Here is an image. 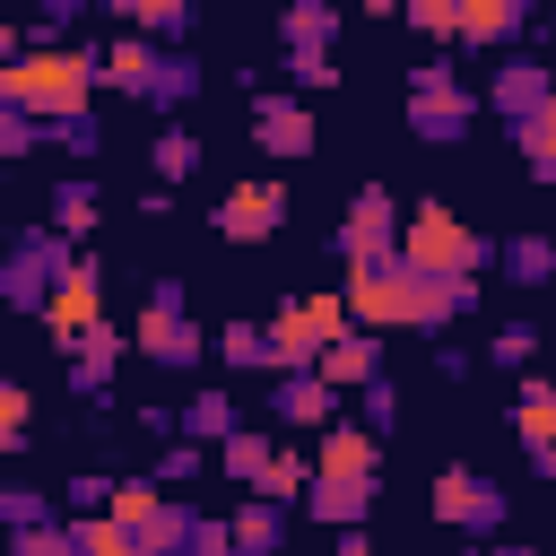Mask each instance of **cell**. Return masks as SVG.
Wrapping results in <instances>:
<instances>
[{
	"mask_svg": "<svg viewBox=\"0 0 556 556\" xmlns=\"http://www.w3.org/2000/svg\"><path fill=\"white\" fill-rule=\"evenodd\" d=\"M87 96H96V52H78V43H70V52H61V43H52V52L26 43L17 61H0V104H17V113H35V122L78 113Z\"/></svg>",
	"mask_w": 556,
	"mask_h": 556,
	"instance_id": "6da1fadb",
	"label": "cell"
},
{
	"mask_svg": "<svg viewBox=\"0 0 556 556\" xmlns=\"http://www.w3.org/2000/svg\"><path fill=\"white\" fill-rule=\"evenodd\" d=\"M400 261L426 278H478V269H495V243L478 226H460L443 200H417V208H400Z\"/></svg>",
	"mask_w": 556,
	"mask_h": 556,
	"instance_id": "7a4b0ae2",
	"label": "cell"
},
{
	"mask_svg": "<svg viewBox=\"0 0 556 556\" xmlns=\"http://www.w3.org/2000/svg\"><path fill=\"white\" fill-rule=\"evenodd\" d=\"M469 130H478V96L460 87V61H452V52L417 61V70H408V139H426V148H460Z\"/></svg>",
	"mask_w": 556,
	"mask_h": 556,
	"instance_id": "3957f363",
	"label": "cell"
},
{
	"mask_svg": "<svg viewBox=\"0 0 556 556\" xmlns=\"http://www.w3.org/2000/svg\"><path fill=\"white\" fill-rule=\"evenodd\" d=\"M130 348H139L148 365H165V374H191V365L208 356V339H200V321H191V295H182V278H156V287H148Z\"/></svg>",
	"mask_w": 556,
	"mask_h": 556,
	"instance_id": "277c9868",
	"label": "cell"
},
{
	"mask_svg": "<svg viewBox=\"0 0 556 556\" xmlns=\"http://www.w3.org/2000/svg\"><path fill=\"white\" fill-rule=\"evenodd\" d=\"M61 269H70V235H52V226L9 235V243H0V304L43 313V295L61 287Z\"/></svg>",
	"mask_w": 556,
	"mask_h": 556,
	"instance_id": "5b68a950",
	"label": "cell"
},
{
	"mask_svg": "<svg viewBox=\"0 0 556 556\" xmlns=\"http://www.w3.org/2000/svg\"><path fill=\"white\" fill-rule=\"evenodd\" d=\"M408 261L400 252H382V261H348V287H339V304H348V321L356 330H408Z\"/></svg>",
	"mask_w": 556,
	"mask_h": 556,
	"instance_id": "8992f818",
	"label": "cell"
},
{
	"mask_svg": "<svg viewBox=\"0 0 556 556\" xmlns=\"http://www.w3.org/2000/svg\"><path fill=\"white\" fill-rule=\"evenodd\" d=\"M269 330V365L278 374H304L339 330H348V304L339 295H295V304H278V321H261Z\"/></svg>",
	"mask_w": 556,
	"mask_h": 556,
	"instance_id": "52a82bcc",
	"label": "cell"
},
{
	"mask_svg": "<svg viewBox=\"0 0 556 556\" xmlns=\"http://www.w3.org/2000/svg\"><path fill=\"white\" fill-rule=\"evenodd\" d=\"M96 321H104V261H96V252H70L61 287L43 295V330H52V348H70V339L96 330Z\"/></svg>",
	"mask_w": 556,
	"mask_h": 556,
	"instance_id": "ba28073f",
	"label": "cell"
},
{
	"mask_svg": "<svg viewBox=\"0 0 556 556\" xmlns=\"http://www.w3.org/2000/svg\"><path fill=\"white\" fill-rule=\"evenodd\" d=\"M504 513H513V495H504L495 478H478V469H460V460L434 478V521H452V530H469V539H495Z\"/></svg>",
	"mask_w": 556,
	"mask_h": 556,
	"instance_id": "9c48e42d",
	"label": "cell"
},
{
	"mask_svg": "<svg viewBox=\"0 0 556 556\" xmlns=\"http://www.w3.org/2000/svg\"><path fill=\"white\" fill-rule=\"evenodd\" d=\"M330 252H339V261H382V252H400V200H391L382 182H365V191L348 200V217L330 226Z\"/></svg>",
	"mask_w": 556,
	"mask_h": 556,
	"instance_id": "30bf717a",
	"label": "cell"
},
{
	"mask_svg": "<svg viewBox=\"0 0 556 556\" xmlns=\"http://www.w3.org/2000/svg\"><path fill=\"white\" fill-rule=\"evenodd\" d=\"M252 139H261L269 156H313V148H321L313 104H304L295 87H252Z\"/></svg>",
	"mask_w": 556,
	"mask_h": 556,
	"instance_id": "8fae6325",
	"label": "cell"
},
{
	"mask_svg": "<svg viewBox=\"0 0 556 556\" xmlns=\"http://www.w3.org/2000/svg\"><path fill=\"white\" fill-rule=\"evenodd\" d=\"M61 356H70V400L104 408V400H113V374H122V356H130V330L96 321V330H78V339H70Z\"/></svg>",
	"mask_w": 556,
	"mask_h": 556,
	"instance_id": "7c38bea8",
	"label": "cell"
},
{
	"mask_svg": "<svg viewBox=\"0 0 556 556\" xmlns=\"http://www.w3.org/2000/svg\"><path fill=\"white\" fill-rule=\"evenodd\" d=\"M547 96H556V70H547L539 52H513V61H504V70L486 78V113H495L504 130H521V122H530V113H539Z\"/></svg>",
	"mask_w": 556,
	"mask_h": 556,
	"instance_id": "4fadbf2b",
	"label": "cell"
},
{
	"mask_svg": "<svg viewBox=\"0 0 556 556\" xmlns=\"http://www.w3.org/2000/svg\"><path fill=\"white\" fill-rule=\"evenodd\" d=\"M208 226H217L226 243H269V235L287 226V191H278V182H235V191L208 208Z\"/></svg>",
	"mask_w": 556,
	"mask_h": 556,
	"instance_id": "5bb4252c",
	"label": "cell"
},
{
	"mask_svg": "<svg viewBox=\"0 0 556 556\" xmlns=\"http://www.w3.org/2000/svg\"><path fill=\"white\" fill-rule=\"evenodd\" d=\"M156 70H165V43H156V35H122V43L96 52V87H113V96H130V104L156 96Z\"/></svg>",
	"mask_w": 556,
	"mask_h": 556,
	"instance_id": "9a60e30c",
	"label": "cell"
},
{
	"mask_svg": "<svg viewBox=\"0 0 556 556\" xmlns=\"http://www.w3.org/2000/svg\"><path fill=\"white\" fill-rule=\"evenodd\" d=\"M539 26V0H452V43L486 52V43H513Z\"/></svg>",
	"mask_w": 556,
	"mask_h": 556,
	"instance_id": "2e32d148",
	"label": "cell"
},
{
	"mask_svg": "<svg viewBox=\"0 0 556 556\" xmlns=\"http://www.w3.org/2000/svg\"><path fill=\"white\" fill-rule=\"evenodd\" d=\"M339 408H348V391H330L313 365L304 374H269V417L278 426H330Z\"/></svg>",
	"mask_w": 556,
	"mask_h": 556,
	"instance_id": "e0dca14e",
	"label": "cell"
},
{
	"mask_svg": "<svg viewBox=\"0 0 556 556\" xmlns=\"http://www.w3.org/2000/svg\"><path fill=\"white\" fill-rule=\"evenodd\" d=\"M313 469H330V478H374V469H382V434H374V426H356V417L339 408V417L321 426Z\"/></svg>",
	"mask_w": 556,
	"mask_h": 556,
	"instance_id": "ac0fdd59",
	"label": "cell"
},
{
	"mask_svg": "<svg viewBox=\"0 0 556 556\" xmlns=\"http://www.w3.org/2000/svg\"><path fill=\"white\" fill-rule=\"evenodd\" d=\"M513 434H521L530 469H547V460H556V382H547V374H521V400H513Z\"/></svg>",
	"mask_w": 556,
	"mask_h": 556,
	"instance_id": "d6986e66",
	"label": "cell"
},
{
	"mask_svg": "<svg viewBox=\"0 0 556 556\" xmlns=\"http://www.w3.org/2000/svg\"><path fill=\"white\" fill-rule=\"evenodd\" d=\"M321 530H348V521H365L374 513V478H330V469H313V486L295 495Z\"/></svg>",
	"mask_w": 556,
	"mask_h": 556,
	"instance_id": "ffe728a7",
	"label": "cell"
},
{
	"mask_svg": "<svg viewBox=\"0 0 556 556\" xmlns=\"http://www.w3.org/2000/svg\"><path fill=\"white\" fill-rule=\"evenodd\" d=\"M226 539H235V556H287V504L278 495H243L226 513Z\"/></svg>",
	"mask_w": 556,
	"mask_h": 556,
	"instance_id": "44dd1931",
	"label": "cell"
},
{
	"mask_svg": "<svg viewBox=\"0 0 556 556\" xmlns=\"http://www.w3.org/2000/svg\"><path fill=\"white\" fill-rule=\"evenodd\" d=\"M313 374H321L330 391H356L365 374H382V330H339V339L313 356Z\"/></svg>",
	"mask_w": 556,
	"mask_h": 556,
	"instance_id": "7402d4cb",
	"label": "cell"
},
{
	"mask_svg": "<svg viewBox=\"0 0 556 556\" xmlns=\"http://www.w3.org/2000/svg\"><path fill=\"white\" fill-rule=\"evenodd\" d=\"M104 17H122L130 35H156V43H182L200 26V0H96Z\"/></svg>",
	"mask_w": 556,
	"mask_h": 556,
	"instance_id": "603a6c76",
	"label": "cell"
},
{
	"mask_svg": "<svg viewBox=\"0 0 556 556\" xmlns=\"http://www.w3.org/2000/svg\"><path fill=\"white\" fill-rule=\"evenodd\" d=\"M495 278L504 287H556V235H539V226L530 235H504L495 243Z\"/></svg>",
	"mask_w": 556,
	"mask_h": 556,
	"instance_id": "cb8c5ba5",
	"label": "cell"
},
{
	"mask_svg": "<svg viewBox=\"0 0 556 556\" xmlns=\"http://www.w3.org/2000/svg\"><path fill=\"white\" fill-rule=\"evenodd\" d=\"M278 43L287 52H330L339 43V0H287L278 9Z\"/></svg>",
	"mask_w": 556,
	"mask_h": 556,
	"instance_id": "d4e9b609",
	"label": "cell"
},
{
	"mask_svg": "<svg viewBox=\"0 0 556 556\" xmlns=\"http://www.w3.org/2000/svg\"><path fill=\"white\" fill-rule=\"evenodd\" d=\"M43 226L70 235V243H87V235H96V182H87V174H61L52 200H43Z\"/></svg>",
	"mask_w": 556,
	"mask_h": 556,
	"instance_id": "484cf974",
	"label": "cell"
},
{
	"mask_svg": "<svg viewBox=\"0 0 556 556\" xmlns=\"http://www.w3.org/2000/svg\"><path fill=\"white\" fill-rule=\"evenodd\" d=\"M191 521H200V504H182V495H156V513L130 530V547H148V556H182V547H191Z\"/></svg>",
	"mask_w": 556,
	"mask_h": 556,
	"instance_id": "4316f807",
	"label": "cell"
},
{
	"mask_svg": "<svg viewBox=\"0 0 556 556\" xmlns=\"http://www.w3.org/2000/svg\"><path fill=\"white\" fill-rule=\"evenodd\" d=\"M174 426H182L191 443H226V434L243 426V408H235V400L208 382V391H191V408H174Z\"/></svg>",
	"mask_w": 556,
	"mask_h": 556,
	"instance_id": "83f0119b",
	"label": "cell"
},
{
	"mask_svg": "<svg viewBox=\"0 0 556 556\" xmlns=\"http://www.w3.org/2000/svg\"><path fill=\"white\" fill-rule=\"evenodd\" d=\"M269 452H278V434H261V426H235V434L217 443V469H226V478L252 495V486H261V469H269Z\"/></svg>",
	"mask_w": 556,
	"mask_h": 556,
	"instance_id": "f1b7e54d",
	"label": "cell"
},
{
	"mask_svg": "<svg viewBox=\"0 0 556 556\" xmlns=\"http://www.w3.org/2000/svg\"><path fill=\"white\" fill-rule=\"evenodd\" d=\"M61 530H70V556H139L113 513H61Z\"/></svg>",
	"mask_w": 556,
	"mask_h": 556,
	"instance_id": "f546056e",
	"label": "cell"
},
{
	"mask_svg": "<svg viewBox=\"0 0 556 556\" xmlns=\"http://www.w3.org/2000/svg\"><path fill=\"white\" fill-rule=\"evenodd\" d=\"M200 87H208V70H200L191 52H174V43H165V70H156V96H148V113H182Z\"/></svg>",
	"mask_w": 556,
	"mask_h": 556,
	"instance_id": "4dcf8cb0",
	"label": "cell"
},
{
	"mask_svg": "<svg viewBox=\"0 0 556 556\" xmlns=\"http://www.w3.org/2000/svg\"><path fill=\"white\" fill-rule=\"evenodd\" d=\"M208 356H217V365H235V374H278V365H269V330H261V321H226Z\"/></svg>",
	"mask_w": 556,
	"mask_h": 556,
	"instance_id": "1f68e13d",
	"label": "cell"
},
{
	"mask_svg": "<svg viewBox=\"0 0 556 556\" xmlns=\"http://www.w3.org/2000/svg\"><path fill=\"white\" fill-rule=\"evenodd\" d=\"M43 148H61V156H78V165H87V156L104 148V122H96V104H78V113H52V122H43Z\"/></svg>",
	"mask_w": 556,
	"mask_h": 556,
	"instance_id": "d6a6232c",
	"label": "cell"
},
{
	"mask_svg": "<svg viewBox=\"0 0 556 556\" xmlns=\"http://www.w3.org/2000/svg\"><path fill=\"white\" fill-rule=\"evenodd\" d=\"M513 139H521V165H530V182H556V96H547V104H539V113H530Z\"/></svg>",
	"mask_w": 556,
	"mask_h": 556,
	"instance_id": "836d02e7",
	"label": "cell"
},
{
	"mask_svg": "<svg viewBox=\"0 0 556 556\" xmlns=\"http://www.w3.org/2000/svg\"><path fill=\"white\" fill-rule=\"evenodd\" d=\"M148 165H156V182H182V174H200V139H191L182 122H165V130L148 139Z\"/></svg>",
	"mask_w": 556,
	"mask_h": 556,
	"instance_id": "e575fe53",
	"label": "cell"
},
{
	"mask_svg": "<svg viewBox=\"0 0 556 556\" xmlns=\"http://www.w3.org/2000/svg\"><path fill=\"white\" fill-rule=\"evenodd\" d=\"M304 486H313V452H287V443H278V452H269V469H261V486H252V495H278V504H295V495H304Z\"/></svg>",
	"mask_w": 556,
	"mask_h": 556,
	"instance_id": "d590c367",
	"label": "cell"
},
{
	"mask_svg": "<svg viewBox=\"0 0 556 556\" xmlns=\"http://www.w3.org/2000/svg\"><path fill=\"white\" fill-rule=\"evenodd\" d=\"M486 365H504V374H530V365H539V330H530V321H504V330L486 339Z\"/></svg>",
	"mask_w": 556,
	"mask_h": 556,
	"instance_id": "8d00e7d4",
	"label": "cell"
},
{
	"mask_svg": "<svg viewBox=\"0 0 556 556\" xmlns=\"http://www.w3.org/2000/svg\"><path fill=\"white\" fill-rule=\"evenodd\" d=\"M200 469H208V443H191V434H174V443L156 452V469H148V478H156V486H182V478H200Z\"/></svg>",
	"mask_w": 556,
	"mask_h": 556,
	"instance_id": "74e56055",
	"label": "cell"
},
{
	"mask_svg": "<svg viewBox=\"0 0 556 556\" xmlns=\"http://www.w3.org/2000/svg\"><path fill=\"white\" fill-rule=\"evenodd\" d=\"M391 417H400V391H391V374H365V382H356V426H374V434H382Z\"/></svg>",
	"mask_w": 556,
	"mask_h": 556,
	"instance_id": "f35d334b",
	"label": "cell"
},
{
	"mask_svg": "<svg viewBox=\"0 0 556 556\" xmlns=\"http://www.w3.org/2000/svg\"><path fill=\"white\" fill-rule=\"evenodd\" d=\"M339 78H348V70H339L330 52H287V87H295V96H313V87H339Z\"/></svg>",
	"mask_w": 556,
	"mask_h": 556,
	"instance_id": "ab89813d",
	"label": "cell"
},
{
	"mask_svg": "<svg viewBox=\"0 0 556 556\" xmlns=\"http://www.w3.org/2000/svg\"><path fill=\"white\" fill-rule=\"evenodd\" d=\"M26 521H52V495H35V486H0V530H26Z\"/></svg>",
	"mask_w": 556,
	"mask_h": 556,
	"instance_id": "60d3db41",
	"label": "cell"
},
{
	"mask_svg": "<svg viewBox=\"0 0 556 556\" xmlns=\"http://www.w3.org/2000/svg\"><path fill=\"white\" fill-rule=\"evenodd\" d=\"M9 556H70V530L61 521H26V530H9Z\"/></svg>",
	"mask_w": 556,
	"mask_h": 556,
	"instance_id": "b9f144b4",
	"label": "cell"
},
{
	"mask_svg": "<svg viewBox=\"0 0 556 556\" xmlns=\"http://www.w3.org/2000/svg\"><path fill=\"white\" fill-rule=\"evenodd\" d=\"M26 382H0V452H26Z\"/></svg>",
	"mask_w": 556,
	"mask_h": 556,
	"instance_id": "7bdbcfd3",
	"label": "cell"
},
{
	"mask_svg": "<svg viewBox=\"0 0 556 556\" xmlns=\"http://www.w3.org/2000/svg\"><path fill=\"white\" fill-rule=\"evenodd\" d=\"M61 504H70V513H104V504H113V478H104V469H78V478L61 486Z\"/></svg>",
	"mask_w": 556,
	"mask_h": 556,
	"instance_id": "ee69618b",
	"label": "cell"
},
{
	"mask_svg": "<svg viewBox=\"0 0 556 556\" xmlns=\"http://www.w3.org/2000/svg\"><path fill=\"white\" fill-rule=\"evenodd\" d=\"M26 148H43V122L17 113V104H0V156H26Z\"/></svg>",
	"mask_w": 556,
	"mask_h": 556,
	"instance_id": "f6af8a7d",
	"label": "cell"
},
{
	"mask_svg": "<svg viewBox=\"0 0 556 556\" xmlns=\"http://www.w3.org/2000/svg\"><path fill=\"white\" fill-rule=\"evenodd\" d=\"M400 17L417 35H434V43H452V0H400Z\"/></svg>",
	"mask_w": 556,
	"mask_h": 556,
	"instance_id": "bcb514c9",
	"label": "cell"
},
{
	"mask_svg": "<svg viewBox=\"0 0 556 556\" xmlns=\"http://www.w3.org/2000/svg\"><path fill=\"white\" fill-rule=\"evenodd\" d=\"M182 556H235V539H226V513H200L191 521V547Z\"/></svg>",
	"mask_w": 556,
	"mask_h": 556,
	"instance_id": "7dc6e473",
	"label": "cell"
},
{
	"mask_svg": "<svg viewBox=\"0 0 556 556\" xmlns=\"http://www.w3.org/2000/svg\"><path fill=\"white\" fill-rule=\"evenodd\" d=\"M139 434H148V443H174L182 426H174V408H139Z\"/></svg>",
	"mask_w": 556,
	"mask_h": 556,
	"instance_id": "c3c4849f",
	"label": "cell"
},
{
	"mask_svg": "<svg viewBox=\"0 0 556 556\" xmlns=\"http://www.w3.org/2000/svg\"><path fill=\"white\" fill-rule=\"evenodd\" d=\"M330 556H374V539H365V521H348V530H330Z\"/></svg>",
	"mask_w": 556,
	"mask_h": 556,
	"instance_id": "681fc988",
	"label": "cell"
},
{
	"mask_svg": "<svg viewBox=\"0 0 556 556\" xmlns=\"http://www.w3.org/2000/svg\"><path fill=\"white\" fill-rule=\"evenodd\" d=\"M469 365H478V356H469V348H434V374H443V382H460V374H469Z\"/></svg>",
	"mask_w": 556,
	"mask_h": 556,
	"instance_id": "f907efd6",
	"label": "cell"
},
{
	"mask_svg": "<svg viewBox=\"0 0 556 556\" xmlns=\"http://www.w3.org/2000/svg\"><path fill=\"white\" fill-rule=\"evenodd\" d=\"M469 556H539V547H521V539H478Z\"/></svg>",
	"mask_w": 556,
	"mask_h": 556,
	"instance_id": "816d5d0a",
	"label": "cell"
},
{
	"mask_svg": "<svg viewBox=\"0 0 556 556\" xmlns=\"http://www.w3.org/2000/svg\"><path fill=\"white\" fill-rule=\"evenodd\" d=\"M17 52H26V26H9V17H0V61H17Z\"/></svg>",
	"mask_w": 556,
	"mask_h": 556,
	"instance_id": "f5cc1de1",
	"label": "cell"
},
{
	"mask_svg": "<svg viewBox=\"0 0 556 556\" xmlns=\"http://www.w3.org/2000/svg\"><path fill=\"white\" fill-rule=\"evenodd\" d=\"M356 9H365V17H400V0H356Z\"/></svg>",
	"mask_w": 556,
	"mask_h": 556,
	"instance_id": "db71d44e",
	"label": "cell"
},
{
	"mask_svg": "<svg viewBox=\"0 0 556 556\" xmlns=\"http://www.w3.org/2000/svg\"><path fill=\"white\" fill-rule=\"evenodd\" d=\"M539 478H547V486H556V460H547V469H539Z\"/></svg>",
	"mask_w": 556,
	"mask_h": 556,
	"instance_id": "11a10c76",
	"label": "cell"
},
{
	"mask_svg": "<svg viewBox=\"0 0 556 556\" xmlns=\"http://www.w3.org/2000/svg\"><path fill=\"white\" fill-rule=\"evenodd\" d=\"M139 556H148V547H139Z\"/></svg>",
	"mask_w": 556,
	"mask_h": 556,
	"instance_id": "9f6ffc18",
	"label": "cell"
},
{
	"mask_svg": "<svg viewBox=\"0 0 556 556\" xmlns=\"http://www.w3.org/2000/svg\"><path fill=\"white\" fill-rule=\"evenodd\" d=\"M287 556H295V547H287Z\"/></svg>",
	"mask_w": 556,
	"mask_h": 556,
	"instance_id": "6f0895ef",
	"label": "cell"
}]
</instances>
